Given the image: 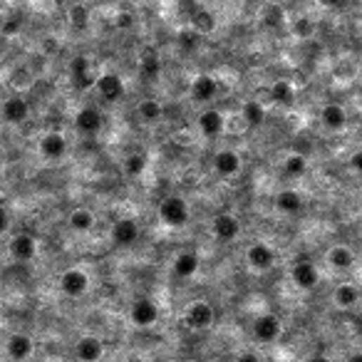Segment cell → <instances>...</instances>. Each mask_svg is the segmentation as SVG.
Returning a JSON list of instances; mask_svg holds the SVG:
<instances>
[{
  "label": "cell",
  "instance_id": "cell-1",
  "mask_svg": "<svg viewBox=\"0 0 362 362\" xmlns=\"http://www.w3.org/2000/svg\"><path fill=\"white\" fill-rule=\"evenodd\" d=\"M214 321H216V310L209 300H196V303H191L184 313L186 328H189V330H196V332L209 330V328L214 325Z\"/></svg>",
  "mask_w": 362,
  "mask_h": 362
},
{
  "label": "cell",
  "instance_id": "cell-2",
  "mask_svg": "<svg viewBox=\"0 0 362 362\" xmlns=\"http://www.w3.org/2000/svg\"><path fill=\"white\" fill-rule=\"evenodd\" d=\"M159 216H162V221L167 226L179 228V226H184L189 221V204L181 196H169V199H164L159 204Z\"/></svg>",
  "mask_w": 362,
  "mask_h": 362
},
{
  "label": "cell",
  "instance_id": "cell-3",
  "mask_svg": "<svg viewBox=\"0 0 362 362\" xmlns=\"http://www.w3.org/2000/svg\"><path fill=\"white\" fill-rule=\"evenodd\" d=\"M89 288V278L82 268H67L60 276V290H63L67 298H79L82 293H87Z\"/></svg>",
  "mask_w": 362,
  "mask_h": 362
},
{
  "label": "cell",
  "instance_id": "cell-4",
  "mask_svg": "<svg viewBox=\"0 0 362 362\" xmlns=\"http://www.w3.org/2000/svg\"><path fill=\"white\" fill-rule=\"evenodd\" d=\"M129 318L137 328H152L154 323L159 321L157 303H154V300H149V298L134 300V305H131V310H129Z\"/></svg>",
  "mask_w": 362,
  "mask_h": 362
},
{
  "label": "cell",
  "instance_id": "cell-5",
  "mask_svg": "<svg viewBox=\"0 0 362 362\" xmlns=\"http://www.w3.org/2000/svg\"><path fill=\"white\" fill-rule=\"evenodd\" d=\"M290 278L298 285L300 290H313L315 285L321 283V276H318V268L310 261H295L290 268Z\"/></svg>",
  "mask_w": 362,
  "mask_h": 362
},
{
  "label": "cell",
  "instance_id": "cell-6",
  "mask_svg": "<svg viewBox=\"0 0 362 362\" xmlns=\"http://www.w3.org/2000/svg\"><path fill=\"white\" fill-rule=\"evenodd\" d=\"M246 258H248V263H251V268L253 271H271L273 268V263H276V251L268 243H251L248 246V251H246Z\"/></svg>",
  "mask_w": 362,
  "mask_h": 362
},
{
  "label": "cell",
  "instance_id": "cell-7",
  "mask_svg": "<svg viewBox=\"0 0 362 362\" xmlns=\"http://www.w3.org/2000/svg\"><path fill=\"white\" fill-rule=\"evenodd\" d=\"M102 124H105V119H102V112L97 110V107H82V110L77 112V117H75L77 131L79 134H87V137L97 134V131L102 129Z\"/></svg>",
  "mask_w": 362,
  "mask_h": 362
},
{
  "label": "cell",
  "instance_id": "cell-8",
  "mask_svg": "<svg viewBox=\"0 0 362 362\" xmlns=\"http://www.w3.org/2000/svg\"><path fill=\"white\" fill-rule=\"evenodd\" d=\"M214 236L219 238V241H236L238 238V233H241V224H238V219L236 216H231V214H219L214 219Z\"/></svg>",
  "mask_w": 362,
  "mask_h": 362
},
{
  "label": "cell",
  "instance_id": "cell-9",
  "mask_svg": "<svg viewBox=\"0 0 362 362\" xmlns=\"http://www.w3.org/2000/svg\"><path fill=\"white\" fill-rule=\"evenodd\" d=\"M253 335H256L258 342H273L276 337L280 335V321L271 313L261 315V318H256V323H253Z\"/></svg>",
  "mask_w": 362,
  "mask_h": 362
},
{
  "label": "cell",
  "instance_id": "cell-10",
  "mask_svg": "<svg viewBox=\"0 0 362 362\" xmlns=\"http://www.w3.org/2000/svg\"><path fill=\"white\" fill-rule=\"evenodd\" d=\"M65 152H67V139L60 131H48L42 134L40 139V154L45 159H63Z\"/></svg>",
  "mask_w": 362,
  "mask_h": 362
},
{
  "label": "cell",
  "instance_id": "cell-11",
  "mask_svg": "<svg viewBox=\"0 0 362 362\" xmlns=\"http://www.w3.org/2000/svg\"><path fill=\"white\" fill-rule=\"evenodd\" d=\"M75 352L82 362H100L102 355H105V345H102L100 337L95 335H84L79 337V342L75 345Z\"/></svg>",
  "mask_w": 362,
  "mask_h": 362
},
{
  "label": "cell",
  "instance_id": "cell-12",
  "mask_svg": "<svg viewBox=\"0 0 362 362\" xmlns=\"http://www.w3.org/2000/svg\"><path fill=\"white\" fill-rule=\"evenodd\" d=\"M6 350H8V357H11V360L22 362L35 352V342H32V337L25 335V332H15V335L8 340Z\"/></svg>",
  "mask_w": 362,
  "mask_h": 362
},
{
  "label": "cell",
  "instance_id": "cell-13",
  "mask_svg": "<svg viewBox=\"0 0 362 362\" xmlns=\"http://www.w3.org/2000/svg\"><path fill=\"white\" fill-rule=\"evenodd\" d=\"M11 256L22 263L32 261V258L37 256V241L32 236H27V233H18L11 241Z\"/></svg>",
  "mask_w": 362,
  "mask_h": 362
},
{
  "label": "cell",
  "instance_id": "cell-14",
  "mask_svg": "<svg viewBox=\"0 0 362 362\" xmlns=\"http://www.w3.org/2000/svg\"><path fill=\"white\" fill-rule=\"evenodd\" d=\"M95 87H97V92L102 95V100H107V102L119 100L122 92H124V87H122V79L117 77L115 72L100 75V77L95 79Z\"/></svg>",
  "mask_w": 362,
  "mask_h": 362
},
{
  "label": "cell",
  "instance_id": "cell-15",
  "mask_svg": "<svg viewBox=\"0 0 362 362\" xmlns=\"http://www.w3.org/2000/svg\"><path fill=\"white\" fill-rule=\"evenodd\" d=\"M214 169L221 176H236L241 172V157L233 149H221L214 157Z\"/></svg>",
  "mask_w": 362,
  "mask_h": 362
},
{
  "label": "cell",
  "instance_id": "cell-16",
  "mask_svg": "<svg viewBox=\"0 0 362 362\" xmlns=\"http://www.w3.org/2000/svg\"><path fill=\"white\" fill-rule=\"evenodd\" d=\"M112 238L119 246H131L139 238V224L134 219H119L112 228Z\"/></svg>",
  "mask_w": 362,
  "mask_h": 362
},
{
  "label": "cell",
  "instance_id": "cell-17",
  "mask_svg": "<svg viewBox=\"0 0 362 362\" xmlns=\"http://www.w3.org/2000/svg\"><path fill=\"white\" fill-rule=\"evenodd\" d=\"M199 129L204 137H219L224 131V115L219 110H206L199 115Z\"/></svg>",
  "mask_w": 362,
  "mask_h": 362
},
{
  "label": "cell",
  "instance_id": "cell-18",
  "mask_svg": "<svg viewBox=\"0 0 362 362\" xmlns=\"http://www.w3.org/2000/svg\"><path fill=\"white\" fill-rule=\"evenodd\" d=\"M199 268H201V261L194 251L181 253V256L174 261V273H176L179 278H194V276L199 273Z\"/></svg>",
  "mask_w": 362,
  "mask_h": 362
},
{
  "label": "cell",
  "instance_id": "cell-19",
  "mask_svg": "<svg viewBox=\"0 0 362 362\" xmlns=\"http://www.w3.org/2000/svg\"><path fill=\"white\" fill-rule=\"evenodd\" d=\"M27 112H30V107L22 97H11L3 105V119L11 122V124H20V122L27 119Z\"/></svg>",
  "mask_w": 362,
  "mask_h": 362
},
{
  "label": "cell",
  "instance_id": "cell-20",
  "mask_svg": "<svg viewBox=\"0 0 362 362\" xmlns=\"http://www.w3.org/2000/svg\"><path fill=\"white\" fill-rule=\"evenodd\" d=\"M216 92H219V84H216V79L209 77V75H199V77L191 82V95H194V100H199V102L214 100Z\"/></svg>",
  "mask_w": 362,
  "mask_h": 362
},
{
  "label": "cell",
  "instance_id": "cell-21",
  "mask_svg": "<svg viewBox=\"0 0 362 362\" xmlns=\"http://www.w3.org/2000/svg\"><path fill=\"white\" fill-rule=\"evenodd\" d=\"M70 75H72V82L82 89H87V87L95 84V79H92V75H89V60L87 58H75L72 63H70Z\"/></svg>",
  "mask_w": 362,
  "mask_h": 362
},
{
  "label": "cell",
  "instance_id": "cell-22",
  "mask_svg": "<svg viewBox=\"0 0 362 362\" xmlns=\"http://www.w3.org/2000/svg\"><path fill=\"white\" fill-rule=\"evenodd\" d=\"M276 209L280 214H298L303 209V196L295 189H283L278 196H276Z\"/></svg>",
  "mask_w": 362,
  "mask_h": 362
},
{
  "label": "cell",
  "instance_id": "cell-23",
  "mask_svg": "<svg viewBox=\"0 0 362 362\" xmlns=\"http://www.w3.org/2000/svg\"><path fill=\"white\" fill-rule=\"evenodd\" d=\"M332 300H335L337 308L350 310V308H355V305L360 303V290H357L352 283H342V285H337V288H335Z\"/></svg>",
  "mask_w": 362,
  "mask_h": 362
},
{
  "label": "cell",
  "instance_id": "cell-24",
  "mask_svg": "<svg viewBox=\"0 0 362 362\" xmlns=\"http://www.w3.org/2000/svg\"><path fill=\"white\" fill-rule=\"evenodd\" d=\"M321 119H323V124L328 127V129H342V127L347 124V112L342 110L340 105H325L323 107V112H321Z\"/></svg>",
  "mask_w": 362,
  "mask_h": 362
},
{
  "label": "cell",
  "instance_id": "cell-25",
  "mask_svg": "<svg viewBox=\"0 0 362 362\" xmlns=\"http://www.w3.org/2000/svg\"><path fill=\"white\" fill-rule=\"evenodd\" d=\"M67 224L72 231L87 233V231H92V226H95V214L89 209H82V206H79V209H75L72 214H70Z\"/></svg>",
  "mask_w": 362,
  "mask_h": 362
},
{
  "label": "cell",
  "instance_id": "cell-26",
  "mask_svg": "<svg viewBox=\"0 0 362 362\" xmlns=\"http://www.w3.org/2000/svg\"><path fill=\"white\" fill-rule=\"evenodd\" d=\"M328 263H330L332 268H337V271H347V268L355 263V253L347 246H332L330 251H328Z\"/></svg>",
  "mask_w": 362,
  "mask_h": 362
},
{
  "label": "cell",
  "instance_id": "cell-27",
  "mask_svg": "<svg viewBox=\"0 0 362 362\" xmlns=\"http://www.w3.org/2000/svg\"><path fill=\"white\" fill-rule=\"evenodd\" d=\"M271 97H273L278 105H290L295 100V89L288 79H278V82L271 87Z\"/></svg>",
  "mask_w": 362,
  "mask_h": 362
},
{
  "label": "cell",
  "instance_id": "cell-28",
  "mask_svg": "<svg viewBox=\"0 0 362 362\" xmlns=\"http://www.w3.org/2000/svg\"><path fill=\"white\" fill-rule=\"evenodd\" d=\"M283 172L288 174V176H303V174L308 172V162H305V157H300V154H290L283 162Z\"/></svg>",
  "mask_w": 362,
  "mask_h": 362
},
{
  "label": "cell",
  "instance_id": "cell-29",
  "mask_svg": "<svg viewBox=\"0 0 362 362\" xmlns=\"http://www.w3.org/2000/svg\"><path fill=\"white\" fill-rule=\"evenodd\" d=\"M164 115V107L159 105L157 100H144L142 105H139V117H142L144 122H159Z\"/></svg>",
  "mask_w": 362,
  "mask_h": 362
},
{
  "label": "cell",
  "instance_id": "cell-30",
  "mask_svg": "<svg viewBox=\"0 0 362 362\" xmlns=\"http://www.w3.org/2000/svg\"><path fill=\"white\" fill-rule=\"evenodd\" d=\"M144 169H147V157H144V154H129V157L124 159L127 176H142Z\"/></svg>",
  "mask_w": 362,
  "mask_h": 362
},
{
  "label": "cell",
  "instance_id": "cell-31",
  "mask_svg": "<svg viewBox=\"0 0 362 362\" xmlns=\"http://www.w3.org/2000/svg\"><path fill=\"white\" fill-rule=\"evenodd\" d=\"M263 115H266V112H263L261 102H246V105H243V119H246L251 127H258V124H261V122H263Z\"/></svg>",
  "mask_w": 362,
  "mask_h": 362
},
{
  "label": "cell",
  "instance_id": "cell-32",
  "mask_svg": "<svg viewBox=\"0 0 362 362\" xmlns=\"http://www.w3.org/2000/svg\"><path fill=\"white\" fill-rule=\"evenodd\" d=\"M214 27H216L214 15H211L209 11H204V8H201V11L196 13V18H194V30L199 32V35H204V32H211Z\"/></svg>",
  "mask_w": 362,
  "mask_h": 362
},
{
  "label": "cell",
  "instance_id": "cell-33",
  "mask_svg": "<svg viewBox=\"0 0 362 362\" xmlns=\"http://www.w3.org/2000/svg\"><path fill=\"white\" fill-rule=\"evenodd\" d=\"M139 72H142L144 79L159 77V72H162V63H159L157 58H144L142 63H139Z\"/></svg>",
  "mask_w": 362,
  "mask_h": 362
},
{
  "label": "cell",
  "instance_id": "cell-34",
  "mask_svg": "<svg viewBox=\"0 0 362 362\" xmlns=\"http://www.w3.org/2000/svg\"><path fill=\"white\" fill-rule=\"evenodd\" d=\"M315 32V22L310 20V18H298V20H293V35L300 37V40H305V37H310Z\"/></svg>",
  "mask_w": 362,
  "mask_h": 362
},
{
  "label": "cell",
  "instance_id": "cell-35",
  "mask_svg": "<svg viewBox=\"0 0 362 362\" xmlns=\"http://www.w3.org/2000/svg\"><path fill=\"white\" fill-rule=\"evenodd\" d=\"M70 20L75 27H84L89 22V11L84 6H72L70 8Z\"/></svg>",
  "mask_w": 362,
  "mask_h": 362
},
{
  "label": "cell",
  "instance_id": "cell-36",
  "mask_svg": "<svg viewBox=\"0 0 362 362\" xmlns=\"http://www.w3.org/2000/svg\"><path fill=\"white\" fill-rule=\"evenodd\" d=\"M266 13H273V15H266L263 18V22L266 25H271V27H278V25H283V8H278V6H266Z\"/></svg>",
  "mask_w": 362,
  "mask_h": 362
},
{
  "label": "cell",
  "instance_id": "cell-37",
  "mask_svg": "<svg viewBox=\"0 0 362 362\" xmlns=\"http://www.w3.org/2000/svg\"><path fill=\"white\" fill-rule=\"evenodd\" d=\"M199 32L196 30H181V35H179V42H181V48L184 50H194L196 42H199Z\"/></svg>",
  "mask_w": 362,
  "mask_h": 362
},
{
  "label": "cell",
  "instance_id": "cell-38",
  "mask_svg": "<svg viewBox=\"0 0 362 362\" xmlns=\"http://www.w3.org/2000/svg\"><path fill=\"white\" fill-rule=\"evenodd\" d=\"M134 25V18H131V13H119L117 15V27H122V30H127V27Z\"/></svg>",
  "mask_w": 362,
  "mask_h": 362
},
{
  "label": "cell",
  "instance_id": "cell-39",
  "mask_svg": "<svg viewBox=\"0 0 362 362\" xmlns=\"http://www.w3.org/2000/svg\"><path fill=\"white\" fill-rule=\"evenodd\" d=\"M350 167L355 169V172L362 174V149H360V152H355V154L350 157Z\"/></svg>",
  "mask_w": 362,
  "mask_h": 362
},
{
  "label": "cell",
  "instance_id": "cell-40",
  "mask_svg": "<svg viewBox=\"0 0 362 362\" xmlns=\"http://www.w3.org/2000/svg\"><path fill=\"white\" fill-rule=\"evenodd\" d=\"M8 224H11V219H8V209H6L3 204H0V233L6 231Z\"/></svg>",
  "mask_w": 362,
  "mask_h": 362
},
{
  "label": "cell",
  "instance_id": "cell-41",
  "mask_svg": "<svg viewBox=\"0 0 362 362\" xmlns=\"http://www.w3.org/2000/svg\"><path fill=\"white\" fill-rule=\"evenodd\" d=\"M236 362H261V357L253 355V352H243V355H238Z\"/></svg>",
  "mask_w": 362,
  "mask_h": 362
},
{
  "label": "cell",
  "instance_id": "cell-42",
  "mask_svg": "<svg viewBox=\"0 0 362 362\" xmlns=\"http://www.w3.org/2000/svg\"><path fill=\"white\" fill-rule=\"evenodd\" d=\"M308 362H332V360H330V357H325V355H313Z\"/></svg>",
  "mask_w": 362,
  "mask_h": 362
},
{
  "label": "cell",
  "instance_id": "cell-43",
  "mask_svg": "<svg viewBox=\"0 0 362 362\" xmlns=\"http://www.w3.org/2000/svg\"><path fill=\"white\" fill-rule=\"evenodd\" d=\"M347 362H362V352H355V355L347 357Z\"/></svg>",
  "mask_w": 362,
  "mask_h": 362
},
{
  "label": "cell",
  "instance_id": "cell-44",
  "mask_svg": "<svg viewBox=\"0 0 362 362\" xmlns=\"http://www.w3.org/2000/svg\"><path fill=\"white\" fill-rule=\"evenodd\" d=\"M0 283H3V271H0Z\"/></svg>",
  "mask_w": 362,
  "mask_h": 362
}]
</instances>
